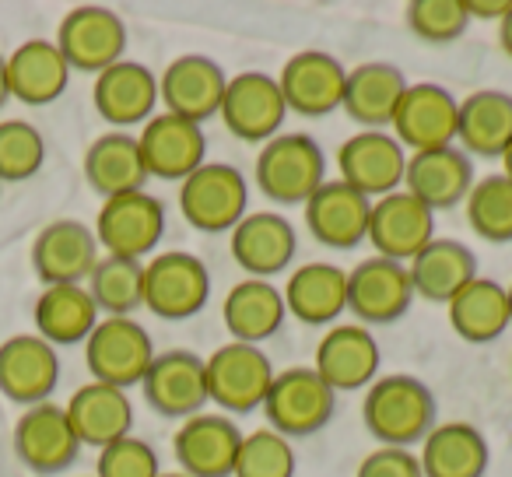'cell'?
<instances>
[{"instance_id":"6da1fadb","label":"cell","mask_w":512,"mask_h":477,"mask_svg":"<svg viewBox=\"0 0 512 477\" xmlns=\"http://www.w3.org/2000/svg\"><path fill=\"white\" fill-rule=\"evenodd\" d=\"M362 421L383 446L407 449L435 428V397L414 376H379L365 390Z\"/></svg>"},{"instance_id":"7a4b0ae2","label":"cell","mask_w":512,"mask_h":477,"mask_svg":"<svg viewBox=\"0 0 512 477\" xmlns=\"http://www.w3.org/2000/svg\"><path fill=\"white\" fill-rule=\"evenodd\" d=\"M327 183V155L309 134H278L256 155V186L274 204H306Z\"/></svg>"},{"instance_id":"3957f363","label":"cell","mask_w":512,"mask_h":477,"mask_svg":"<svg viewBox=\"0 0 512 477\" xmlns=\"http://www.w3.org/2000/svg\"><path fill=\"white\" fill-rule=\"evenodd\" d=\"M204 379L207 404L232 414H253L256 407H264L274 383V365L256 344L228 341L204 358Z\"/></svg>"},{"instance_id":"277c9868","label":"cell","mask_w":512,"mask_h":477,"mask_svg":"<svg viewBox=\"0 0 512 477\" xmlns=\"http://www.w3.org/2000/svg\"><path fill=\"white\" fill-rule=\"evenodd\" d=\"M246 204L249 186L235 165L204 162L179 183V211L204 235L232 232L246 218Z\"/></svg>"},{"instance_id":"5b68a950","label":"cell","mask_w":512,"mask_h":477,"mask_svg":"<svg viewBox=\"0 0 512 477\" xmlns=\"http://www.w3.org/2000/svg\"><path fill=\"white\" fill-rule=\"evenodd\" d=\"M151 362H155L151 334L130 316H106L95 323L85 341V365L92 372V383L130 390V386H141Z\"/></svg>"},{"instance_id":"8992f818","label":"cell","mask_w":512,"mask_h":477,"mask_svg":"<svg viewBox=\"0 0 512 477\" xmlns=\"http://www.w3.org/2000/svg\"><path fill=\"white\" fill-rule=\"evenodd\" d=\"M334 407L337 393L323 383L313 365H295V369L274 372V383L264 400L267 421L288 442L320 432L334 418Z\"/></svg>"},{"instance_id":"52a82bcc","label":"cell","mask_w":512,"mask_h":477,"mask_svg":"<svg viewBox=\"0 0 512 477\" xmlns=\"http://www.w3.org/2000/svg\"><path fill=\"white\" fill-rule=\"evenodd\" d=\"M211 299V274L204 260L183 250H169L144 264V306L158 320H190Z\"/></svg>"},{"instance_id":"ba28073f","label":"cell","mask_w":512,"mask_h":477,"mask_svg":"<svg viewBox=\"0 0 512 477\" xmlns=\"http://www.w3.org/2000/svg\"><path fill=\"white\" fill-rule=\"evenodd\" d=\"M221 123L232 137L249 144H267L285 127V95L278 88V78L264 71H242L228 78L225 99L218 109Z\"/></svg>"},{"instance_id":"9c48e42d","label":"cell","mask_w":512,"mask_h":477,"mask_svg":"<svg viewBox=\"0 0 512 477\" xmlns=\"http://www.w3.org/2000/svg\"><path fill=\"white\" fill-rule=\"evenodd\" d=\"M165 232V207L148 190L102 200L95 218V239L106 257L141 260L158 246Z\"/></svg>"},{"instance_id":"30bf717a","label":"cell","mask_w":512,"mask_h":477,"mask_svg":"<svg viewBox=\"0 0 512 477\" xmlns=\"http://www.w3.org/2000/svg\"><path fill=\"white\" fill-rule=\"evenodd\" d=\"M57 50L64 53L67 67L81 74H102L123 60L127 50V25L116 11L85 4V8L67 11L57 29Z\"/></svg>"},{"instance_id":"8fae6325","label":"cell","mask_w":512,"mask_h":477,"mask_svg":"<svg viewBox=\"0 0 512 477\" xmlns=\"http://www.w3.org/2000/svg\"><path fill=\"white\" fill-rule=\"evenodd\" d=\"M341 183L358 190L362 197L379 200L404 186L407 151L390 130H358L337 148Z\"/></svg>"},{"instance_id":"7c38bea8","label":"cell","mask_w":512,"mask_h":477,"mask_svg":"<svg viewBox=\"0 0 512 477\" xmlns=\"http://www.w3.org/2000/svg\"><path fill=\"white\" fill-rule=\"evenodd\" d=\"M456 123H460V102L442 85L421 81V85H407V92L400 95L390 134L407 155H414V151L449 148L456 141Z\"/></svg>"},{"instance_id":"4fadbf2b","label":"cell","mask_w":512,"mask_h":477,"mask_svg":"<svg viewBox=\"0 0 512 477\" xmlns=\"http://www.w3.org/2000/svg\"><path fill=\"white\" fill-rule=\"evenodd\" d=\"M432 239H435V214L421 200H414L407 190L386 193V197L372 200L365 243L376 246V257L411 264Z\"/></svg>"},{"instance_id":"5bb4252c","label":"cell","mask_w":512,"mask_h":477,"mask_svg":"<svg viewBox=\"0 0 512 477\" xmlns=\"http://www.w3.org/2000/svg\"><path fill=\"white\" fill-rule=\"evenodd\" d=\"M414 288L407 264L386 257H369L348 271V313L362 327H386L397 323L411 309Z\"/></svg>"},{"instance_id":"9a60e30c","label":"cell","mask_w":512,"mask_h":477,"mask_svg":"<svg viewBox=\"0 0 512 477\" xmlns=\"http://www.w3.org/2000/svg\"><path fill=\"white\" fill-rule=\"evenodd\" d=\"M99 264V239L78 218H57L32 243V271L46 288L85 285Z\"/></svg>"},{"instance_id":"2e32d148","label":"cell","mask_w":512,"mask_h":477,"mask_svg":"<svg viewBox=\"0 0 512 477\" xmlns=\"http://www.w3.org/2000/svg\"><path fill=\"white\" fill-rule=\"evenodd\" d=\"M148 179H172L183 183L190 172H197L207 162V134L200 123L179 120L172 113H158L137 134Z\"/></svg>"},{"instance_id":"e0dca14e","label":"cell","mask_w":512,"mask_h":477,"mask_svg":"<svg viewBox=\"0 0 512 477\" xmlns=\"http://www.w3.org/2000/svg\"><path fill=\"white\" fill-rule=\"evenodd\" d=\"M225 88L228 74L211 57L186 53V57L172 60L162 78H158V102L165 106V113L204 127V120L218 116Z\"/></svg>"},{"instance_id":"ac0fdd59","label":"cell","mask_w":512,"mask_h":477,"mask_svg":"<svg viewBox=\"0 0 512 477\" xmlns=\"http://www.w3.org/2000/svg\"><path fill=\"white\" fill-rule=\"evenodd\" d=\"M278 88L285 95L288 113L316 120V116H327L334 109H341L344 88H348V71L330 53L302 50L281 67Z\"/></svg>"},{"instance_id":"d6986e66","label":"cell","mask_w":512,"mask_h":477,"mask_svg":"<svg viewBox=\"0 0 512 477\" xmlns=\"http://www.w3.org/2000/svg\"><path fill=\"white\" fill-rule=\"evenodd\" d=\"M60 383V355L39 334H15L0 344V393L22 407L46 404Z\"/></svg>"},{"instance_id":"ffe728a7","label":"cell","mask_w":512,"mask_h":477,"mask_svg":"<svg viewBox=\"0 0 512 477\" xmlns=\"http://www.w3.org/2000/svg\"><path fill=\"white\" fill-rule=\"evenodd\" d=\"M141 390L151 411H158L162 418H193L207 404L204 358L186 348L162 351V355H155L151 369L144 372Z\"/></svg>"},{"instance_id":"44dd1931","label":"cell","mask_w":512,"mask_h":477,"mask_svg":"<svg viewBox=\"0 0 512 477\" xmlns=\"http://www.w3.org/2000/svg\"><path fill=\"white\" fill-rule=\"evenodd\" d=\"M313 369L334 393L369 390L379 372V344L362 323H334L316 344Z\"/></svg>"},{"instance_id":"7402d4cb","label":"cell","mask_w":512,"mask_h":477,"mask_svg":"<svg viewBox=\"0 0 512 477\" xmlns=\"http://www.w3.org/2000/svg\"><path fill=\"white\" fill-rule=\"evenodd\" d=\"M232 260L249 274V278L271 281L274 274L288 271L299 250V235H295L292 221L285 214L274 211H256L246 214L239 225L232 228Z\"/></svg>"},{"instance_id":"603a6c76","label":"cell","mask_w":512,"mask_h":477,"mask_svg":"<svg viewBox=\"0 0 512 477\" xmlns=\"http://www.w3.org/2000/svg\"><path fill=\"white\" fill-rule=\"evenodd\" d=\"M78 435H74L67 411L57 404L25 407L15 421V456L36 474H60L78 460Z\"/></svg>"},{"instance_id":"cb8c5ba5","label":"cell","mask_w":512,"mask_h":477,"mask_svg":"<svg viewBox=\"0 0 512 477\" xmlns=\"http://www.w3.org/2000/svg\"><path fill=\"white\" fill-rule=\"evenodd\" d=\"M242 446V432L228 414H193L179 425L172 449L186 477H228L235 470V456Z\"/></svg>"},{"instance_id":"d4e9b609","label":"cell","mask_w":512,"mask_h":477,"mask_svg":"<svg viewBox=\"0 0 512 477\" xmlns=\"http://www.w3.org/2000/svg\"><path fill=\"white\" fill-rule=\"evenodd\" d=\"M92 102L109 127H144L158 106V78L144 64L120 60L109 71L95 74Z\"/></svg>"},{"instance_id":"484cf974","label":"cell","mask_w":512,"mask_h":477,"mask_svg":"<svg viewBox=\"0 0 512 477\" xmlns=\"http://www.w3.org/2000/svg\"><path fill=\"white\" fill-rule=\"evenodd\" d=\"M470 186H474V165L456 144L435 151H414L407 155L404 186L414 200L428 207V211H446L467 200Z\"/></svg>"},{"instance_id":"4316f807","label":"cell","mask_w":512,"mask_h":477,"mask_svg":"<svg viewBox=\"0 0 512 477\" xmlns=\"http://www.w3.org/2000/svg\"><path fill=\"white\" fill-rule=\"evenodd\" d=\"M369 211H372V200L362 197L358 190H351L341 179L323 183L320 190L302 204L306 228L313 232L316 243L330 246V250H355L358 243H365Z\"/></svg>"},{"instance_id":"83f0119b","label":"cell","mask_w":512,"mask_h":477,"mask_svg":"<svg viewBox=\"0 0 512 477\" xmlns=\"http://www.w3.org/2000/svg\"><path fill=\"white\" fill-rule=\"evenodd\" d=\"M64 411L81 446L106 449L127 439L134 428V404H130L127 390L106 383H85L81 390H74Z\"/></svg>"},{"instance_id":"f1b7e54d","label":"cell","mask_w":512,"mask_h":477,"mask_svg":"<svg viewBox=\"0 0 512 477\" xmlns=\"http://www.w3.org/2000/svg\"><path fill=\"white\" fill-rule=\"evenodd\" d=\"M285 309L306 327H334L348 313V271L337 264H302L285 285Z\"/></svg>"},{"instance_id":"f546056e","label":"cell","mask_w":512,"mask_h":477,"mask_svg":"<svg viewBox=\"0 0 512 477\" xmlns=\"http://www.w3.org/2000/svg\"><path fill=\"white\" fill-rule=\"evenodd\" d=\"M71 85V67L50 39H29L8 57L11 99L25 106H50Z\"/></svg>"},{"instance_id":"4dcf8cb0","label":"cell","mask_w":512,"mask_h":477,"mask_svg":"<svg viewBox=\"0 0 512 477\" xmlns=\"http://www.w3.org/2000/svg\"><path fill=\"white\" fill-rule=\"evenodd\" d=\"M285 316H288L285 295L271 281H260V278H246L239 285H232L225 302H221V320H225L232 341L239 344L271 341L285 327Z\"/></svg>"},{"instance_id":"1f68e13d","label":"cell","mask_w":512,"mask_h":477,"mask_svg":"<svg viewBox=\"0 0 512 477\" xmlns=\"http://www.w3.org/2000/svg\"><path fill=\"white\" fill-rule=\"evenodd\" d=\"M85 179L102 200L144 190L148 169H144L137 137L127 130H109L95 137L85 151Z\"/></svg>"},{"instance_id":"d6a6232c","label":"cell","mask_w":512,"mask_h":477,"mask_svg":"<svg viewBox=\"0 0 512 477\" xmlns=\"http://www.w3.org/2000/svg\"><path fill=\"white\" fill-rule=\"evenodd\" d=\"M488 460V439L467 421L435 425L421 439L418 463L425 477H484Z\"/></svg>"},{"instance_id":"836d02e7","label":"cell","mask_w":512,"mask_h":477,"mask_svg":"<svg viewBox=\"0 0 512 477\" xmlns=\"http://www.w3.org/2000/svg\"><path fill=\"white\" fill-rule=\"evenodd\" d=\"M407 92V78L393 64H358L348 71V88H344L341 109L365 130H386L397 113L400 95Z\"/></svg>"},{"instance_id":"e575fe53","label":"cell","mask_w":512,"mask_h":477,"mask_svg":"<svg viewBox=\"0 0 512 477\" xmlns=\"http://www.w3.org/2000/svg\"><path fill=\"white\" fill-rule=\"evenodd\" d=\"M456 141L467 158H502V151L512 144V95L495 88L467 95L460 102Z\"/></svg>"},{"instance_id":"d590c367","label":"cell","mask_w":512,"mask_h":477,"mask_svg":"<svg viewBox=\"0 0 512 477\" xmlns=\"http://www.w3.org/2000/svg\"><path fill=\"white\" fill-rule=\"evenodd\" d=\"M407 274H411L414 299L446 306L463 285H470L477 278V257L456 239H432L407 264Z\"/></svg>"},{"instance_id":"8d00e7d4","label":"cell","mask_w":512,"mask_h":477,"mask_svg":"<svg viewBox=\"0 0 512 477\" xmlns=\"http://www.w3.org/2000/svg\"><path fill=\"white\" fill-rule=\"evenodd\" d=\"M36 334L53 348H71V344H85L88 334L99 323V309H95L92 295L85 285H53L43 288L36 299Z\"/></svg>"},{"instance_id":"74e56055","label":"cell","mask_w":512,"mask_h":477,"mask_svg":"<svg viewBox=\"0 0 512 477\" xmlns=\"http://www.w3.org/2000/svg\"><path fill=\"white\" fill-rule=\"evenodd\" d=\"M446 309H449V327L456 330V337H463L470 344L498 341L512 327L505 288L491 278H481V274L470 285H463L446 302Z\"/></svg>"},{"instance_id":"f35d334b","label":"cell","mask_w":512,"mask_h":477,"mask_svg":"<svg viewBox=\"0 0 512 477\" xmlns=\"http://www.w3.org/2000/svg\"><path fill=\"white\" fill-rule=\"evenodd\" d=\"M85 288L99 313L130 316L144 306V264L123 257H99Z\"/></svg>"},{"instance_id":"ab89813d","label":"cell","mask_w":512,"mask_h":477,"mask_svg":"<svg viewBox=\"0 0 512 477\" xmlns=\"http://www.w3.org/2000/svg\"><path fill=\"white\" fill-rule=\"evenodd\" d=\"M463 211L484 243H512V179H505L502 172L477 179L463 200Z\"/></svg>"},{"instance_id":"60d3db41","label":"cell","mask_w":512,"mask_h":477,"mask_svg":"<svg viewBox=\"0 0 512 477\" xmlns=\"http://www.w3.org/2000/svg\"><path fill=\"white\" fill-rule=\"evenodd\" d=\"M46 162V141L32 123L4 120L0 123V186L25 183Z\"/></svg>"},{"instance_id":"b9f144b4","label":"cell","mask_w":512,"mask_h":477,"mask_svg":"<svg viewBox=\"0 0 512 477\" xmlns=\"http://www.w3.org/2000/svg\"><path fill=\"white\" fill-rule=\"evenodd\" d=\"M235 477H295V449L274 428H256L242 435L235 456Z\"/></svg>"},{"instance_id":"7bdbcfd3","label":"cell","mask_w":512,"mask_h":477,"mask_svg":"<svg viewBox=\"0 0 512 477\" xmlns=\"http://www.w3.org/2000/svg\"><path fill=\"white\" fill-rule=\"evenodd\" d=\"M467 0H411L407 29L428 46H449L467 32Z\"/></svg>"},{"instance_id":"ee69618b","label":"cell","mask_w":512,"mask_h":477,"mask_svg":"<svg viewBox=\"0 0 512 477\" xmlns=\"http://www.w3.org/2000/svg\"><path fill=\"white\" fill-rule=\"evenodd\" d=\"M95 477H162V463H158L151 442L127 435V439L99 449Z\"/></svg>"},{"instance_id":"f6af8a7d","label":"cell","mask_w":512,"mask_h":477,"mask_svg":"<svg viewBox=\"0 0 512 477\" xmlns=\"http://www.w3.org/2000/svg\"><path fill=\"white\" fill-rule=\"evenodd\" d=\"M355 477H425V474H421V463L411 449L379 446L358 463Z\"/></svg>"},{"instance_id":"bcb514c9","label":"cell","mask_w":512,"mask_h":477,"mask_svg":"<svg viewBox=\"0 0 512 477\" xmlns=\"http://www.w3.org/2000/svg\"><path fill=\"white\" fill-rule=\"evenodd\" d=\"M512 11V0H467V15L470 22L474 18H481V22H502L505 15Z\"/></svg>"},{"instance_id":"7dc6e473","label":"cell","mask_w":512,"mask_h":477,"mask_svg":"<svg viewBox=\"0 0 512 477\" xmlns=\"http://www.w3.org/2000/svg\"><path fill=\"white\" fill-rule=\"evenodd\" d=\"M498 46H502V53L512 60V11L498 22Z\"/></svg>"},{"instance_id":"c3c4849f","label":"cell","mask_w":512,"mask_h":477,"mask_svg":"<svg viewBox=\"0 0 512 477\" xmlns=\"http://www.w3.org/2000/svg\"><path fill=\"white\" fill-rule=\"evenodd\" d=\"M11 88H8V57H0V109L8 106Z\"/></svg>"},{"instance_id":"681fc988","label":"cell","mask_w":512,"mask_h":477,"mask_svg":"<svg viewBox=\"0 0 512 477\" xmlns=\"http://www.w3.org/2000/svg\"><path fill=\"white\" fill-rule=\"evenodd\" d=\"M502 176H505V179H512V144L502 151Z\"/></svg>"},{"instance_id":"f907efd6","label":"cell","mask_w":512,"mask_h":477,"mask_svg":"<svg viewBox=\"0 0 512 477\" xmlns=\"http://www.w3.org/2000/svg\"><path fill=\"white\" fill-rule=\"evenodd\" d=\"M505 295H509V320H512V285L505 288Z\"/></svg>"},{"instance_id":"816d5d0a","label":"cell","mask_w":512,"mask_h":477,"mask_svg":"<svg viewBox=\"0 0 512 477\" xmlns=\"http://www.w3.org/2000/svg\"><path fill=\"white\" fill-rule=\"evenodd\" d=\"M162 477H186L183 470H176V474H162Z\"/></svg>"}]
</instances>
